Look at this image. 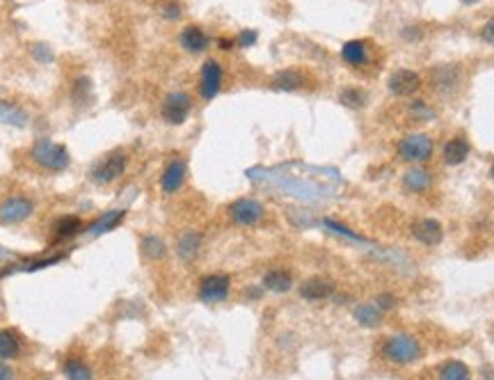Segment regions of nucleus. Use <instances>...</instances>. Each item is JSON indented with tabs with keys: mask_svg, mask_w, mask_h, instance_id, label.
I'll return each instance as SVG.
<instances>
[{
	"mask_svg": "<svg viewBox=\"0 0 494 380\" xmlns=\"http://www.w3.org/2000/svg\"><path fill=\"white\" fill-rule=\"evenodd\" d=\"M128 170V154L124 149H115V151H108L106 156L98 158L92 170H90V179L98 186H110L115 183L117 179H122Z\"/></svg>",
	"mask_w": 494,
	"mask_h": 380,
	"instance_id": "f257e3e1",
	"label": "nucleus"
},
{
	"mask_svg": "<svg viewBox=\"0 0 494 380\" xmlns=\"http://www.w3.org/2000/svg\"><path fill=\"white\" fill-rule=\"evenodd\" d=\"M30 154L39 168L48 172H64L71 165L69 149L60 143H53V140H37Z\"/></svg>",
	"mask_w": 494,
	"mask_h": 380,
	"instance_id": "f03ea898",
	"label": "nucleus"
},
{
	"mask_svg": "<svg viewBox=\"0 0 494 380\" xmlns=\"http://www.w3.org/2000/svg\"><path fill=\"white\" fill-rule=\"evenodd\" d=\"M382 355L393 364H412L421 360L423 349L412 334H391L382 344Z\"/></svg>",
	"mask_w": 494,
	"mask_h": 380,
	"instance_id": "7ed1b4c3",
	"label": "nucleus"
},
{
	"mask_svg": "<svg viewBox=\"0 0 494 380\" xmlns=\"http://www.w3.org/2000/svg\"><path fill=\"white\" fill-rule=\"evenodd\" d=\"M396 154L405 163H428L435 154V143L426 133H410L396 145Z\"/></svg>",
	"mask_w": 494,
	"mask_h": 380,
	"instance_id": "20e7f679",
	"label": "nucleus"
},
{
	"mask_svg": "<svg viewBox=\"0 0 494 380\" xmlns=\"http://www.w3.org/2000/svg\"><path fill=\"white\" fill-rule=\"evenodd\" d=\"M229 218L238 227H254L266 218V206L254 197H240L229 204Z\"/></svg>",
	"mask_w": 494,
	"mask_h": 380,
	"instance_id": "39448f33",
	"label": "nucleus"
},
{
	"mask_svg": "<svg viewBox=\"0 0 494 380\" xmlns=\"http://www.w3.org/2000/svg\"><path fill=\"white\" fill-rule=\"evenodd\" d=\"M190 111H192V99H190V94H185V92H172V94L165 96L163 108H160V117H163L168 124L179 126V124L185 122V119H188Z\"/></svg>",
	"mask_w": 494,
	"mask_h": 380,
	"instance_id": "423d86ee",
	"label": "nucleus"
},
{
	"mask_svg": "<svg viewBox=\"0 0 494 380\" xmlns=\"http://www.w3.org/2000/svg\"><path fill=\"white\" fill-rule=\"evenodd\" d=\"M35 211V202L24 197V195H12L0 202V222L3 225H19L28 220Z\"/></svg>",
	"mask_w": 494,
	"mask_h": 380,
	"instance_id": "0eeeda50",
	"label": "nucleus"
},
{
	"mask_svg": "<svg viewBox=\"0 0 494 380\" xmlns=\"http://www.w3.org/2000/svg\"><path fill=\"white\" fill-rule=\"evenodd\" d=\"M229 289H232V277L222 275V273H215V275H206L200 282V296L202 302H208V305H215V302H222L229 298Z\"/></svg>",
	"mask_w": 494,
	"mask_h": 380,
	"instance_id": "6e6552de",
	"label": "nucleus"
},
{
	"mask_svg": "<svg viewBox=\"0 0 494 380\" xmlns=\"http://www.w3.org/2000/svg\"><path fill=\"white\" fill-rule=\"evenodd\" d=\"M185 179H188V163L183 158H172L160 172V181H158L160 192L177 195L185 186Z\"/></svg>",
	"mask_w": 494,
	"mask_h": 380,
	"instance_id": "1a4fd4ad",
	"label": "nucleus"
},
{
	"mask_svg": "<svg viewBox=\"0 0 494 380\" xmlns=\"http://www.w3.org/2000/svg\"><path fill=\"white\" fill-rule=\"evenodd\" d=\"M421 73H416L412 69H396L387 81V88L393 96H401V99H408V96H414L416 92L421 90Z\"/></svg>",
	"mask_w": 494,
	"mask_h": 380,
	"instance_id": "9d476101",
	"label": "nucleus"
},
{
	"mask_svg": "<svg viewBox=\"0 0 494 380\" xmlns=\"http://www.w3.org/2000/svg\"><path fill=\"white\" fill-rule=\"evenodd\" d=\"M222 67H220L217 60H206L202 64V71H200V94L204 101H211L220 94L222 90Z\"/></svg>",
	"mask_w": 494,
	"mask_h": 380,
	"instance_id": "9b49d317",
	"label": "nucleus"
},
{
	"mask_svg": "<svg viewBox=\"0 0 494 380\" xmlns=\"http://www.w3.org/2000/svg\"><path fill=\"white\" fill-rule=\"evenodd\" d=\"M412 236L416 243H421L426 247H437L439 243L444 241V225L435 220V218H423V220H416L412 227Z\"/></svg>",
	"mask_w": 494,
	"mask_h": 380,
	"instance_id": "f8f14e48",
	"label": "nucleus"
},
{
	"mask_svg": "<svg viewBox=\"0 0 494 380\" xmlns=\"http://www.w3.org/2000/svg\"><path fill=\"white\" fill-rule=\"evenodd\" d=\"M334 293V282L332 279H325V277H312L302 282L300 287V296L309 302H318V300H325Z\"/></svg>",
	"mask_w": 494,
	"mask_h": 380,
	"instance_id": "ddd939ff",
	"label": "nucleus"
},
{
	"mask_svg": "<svg viewBox=\"0 0 494 380\" xmlns=\"http://www.w3.org/2000/svg\"><path fill=\"white\" fill-rule=\"evenodd\" d=\"M469 154H471V147L467 143V138H463V135L451 138L442 149V158H444L446 165H451V168L463 165V163L469 158Z\"/></svg>",
	"mask_w": 494,
	"mask_h": 380,
	"instance_id": "4468645a",
	"label": "nucleus"
},
{
	"mask_svg": "<svg viewBox=\"0 0 494 380\" xmlns=\"http://www.w3.org/2000/svg\"><path fill=\"white\" fill-rule=\"evenodd\" d=\"M179 44L188 53H204L208 48V44H211V39H208V35L200 26H188V28L181 30Z\"/></svg>",
	"mask_w": 494,
	"mask_h": 380,
	"instance_id": "2eb2a0df",
	"label": "nucleus"
},
{
	"mask_svg": "<svg viewBox=\"0 0 494 380\" xmlns=\"http://www.w3.org/2000/svg\"><path fill=\"white\" fill-rule=\"evenodd\" d=\"M341 60L350 67H364L369 62V41L364 39H350L341 46Z\"/></svg>",
	"mask_w": 494,
	"mask_h": 380,
	"instance_id": "dca6fc26",
	"label": "nucleus"
},
{
	"mask_svg": "<svg viewBox=\"0 0 494 380\" xmlns=\"http://www.w3.org/2000/svg\"><path fill=\"white\" fill-rule=\"evenodd\" d=\"M460 83V69L456 67V64H444V67H437L433 71V85L437 92H453L458 88Z\"/></svg>",
	"mask_w": 494,
	"mask_h": 380,
	"instance_id": "f3484780",
	"label": "nucleus"
},
{
	"mask_svg": "<svg viewBox=\"0 0 494 380\" xmlns=\"http://www.w3.org/2000/svg\"><path fill=\"white\" fill-rule=\"evenodd\" d=\"M431 186H433V175H431L428 170L414 168V170H410V172H405V177H403V188L408 190V192L419 195V192H426Z\"/></svg>",
	"mask_w": 494,
	"mask_h": 380,
	"instance_id": "a211bd4d",
	"label": "nucleus"
},
{
	"mask_svg": "<svg viewBox=\"0 0 494 380\" xmlns=\"http://www.w3.org/2000/svg\"><path fill=\"white\" fill-rule=\"evenodd\" d=\"M263 287L272 293H287L293 287V277L289 270L284 268H272L263 275Z\"/></svg>",
	"mask_w": 494,
	"mask_h": 380,
	"instance_id": "6ab92c4d",
	"label": "nucleus"
},
{
	"mask_svg": "<svg viewBox=\"0 0 494 380\" xmlns=\"http://www.w3.org/2000/svg\"><path fill=\"white\" fill-rule=\"evenodd\" d=\"M272 85L277 90H284V92H293L304 85V73L298 71V69H282L272 76Z\"/></svg>",
	"mask_w": 494,
	"mask_h": 380,
	"instance_id": "aec40b11",
	"label": "nucleus"
},
{
	"mask_svg": "<svg viewBox=\"0 0 494 380\" xmlns=\"http://www.w3.org/2000/svg\"><path fill=\"white\" fill-rule=\"evenodd\" d=\"M21 355V339L14 330H0V357L3 360H16Z\"/></svg>",
	"mask_w": 494,
	"mask_h": 380,
	"instance_id": "412c9836",
	"label": "nucleus"
},
{
	"mask_svg": "<svg viewBox=\"0 0 494 380\" xmlns=\"http://www.w3.org/2000/svg\"><path fill=\"white\" fill-rule=\"evenodd\" d=\"M200 245H202V234L197 232H185L181 234L179 243H177V252L181 259H185V262H190V259L200 252Z\"/></svg>",
	"mask_w": 494,
	"mask_h": 380,
	"instance_id": "4be33fe9",
	"label": "nucleus"
},
{
	"mask_svg": "<svg viewBox=\"0 0 494 380\" xmlns=\"http://www.w3.org/2000/svg\"><path fill=\"white\" fill-rule=\"evenodd\" d=\"M439 380H471V371L465 362L448 360L439 366Z\"/></svg>",
	"mask_w": 494,
	"mask_h": 380,
	"instance_id": "5701e85b",
	"label": "nucleus"
},
{
	"mask_svg": "<svg viewBox=\"0 0 494 380\" xmlns=\"http://www.w3.org/2000/svg\"><path fill=\"white\" fill-rule=\"evenodd\" d=\"M85 230V222L78 215H62V218L55 222V236L58 238H71L76 234H81Z\"/></svg>",
	"mask_w": 494,
	"mask_h": 380,
	"instance_id": "b1692460",
	"label": "nucleus"
},
{
	"mask_svg": "<svg viewBox=\"0 0 494 380\" xmlns=\"http://www.w3.org/2000/svg\"><path fill=\"white\" fill-rule=\"evenodd\" d=\"M355 319L357 323L366 325V328H376V325L382 323V309L373 302V305H359L355 309Z\"/></svg>",
	"mask_w": 494,
	"mask_h": 380,
	"instance_id": "393cba45",
	"label": "nucleus"
},
{
	"mask_svg": "<svg viewBox=\"0 0 494 380\" xmlns=\"http://www.w3.org/2000/svg\"><path fill=\"white\" fill-rule=\"evenodd\" d=\"M0 122L12 124V126H26L28 117H26V113L21 111V108H16L14 103L0 101Z\"/></svg>",
	"mask_w": 494,
	"mask_h": 380,
	"instance_id": "a878e982",
	"label": "nucleus"
},
{
	"mask_svg": "<svg viewBox=\"0 0 494 380\" xmlns=\"http://www.w3.org/2000/svg\"><path fill=\"white\" fill-rule=\"evenodd\" d=\"M64 376L69 380H92V369L83 360H78V357H69L64 362Z\"/></svg>",
	"mask_w": 494,
	"mask_h": 380,
	"instance_id": "bb28decb",
	"label": "nucleus"
},
{
	"mask_svg": "<svg viewBox=\"0 0 494 380\" xmlns=\"http://www.w3.org/2000/svg\"><path fill=\"white\" fill-rule=\"evenodd\" d=\"M126 218V211H108L101 220H96L92 225V234H103V232H110L115 230V227H119V222H122Z\"/></svg>",
	"mask_w": 494,
	"mask_h": 380,
	"instance_id": "cd10ccee",
	"label": "nucleus"
},
{
	"mask_svg": "<svg viewBox=\"0 0 494 380\" xmlns=\"http://www.w3.org/2000/svg\"><path fill=\"white\" fill-rule=\"evenodd\" d=\"M339 101L348 108H353V111H357V108L366 103V94L357 88H346V90H341V94H339Z\"/></svg>",
	"mask_w": 494,
	"mask_h": 380,
	"instance_id": "c85d7f7f",
	"label": "nucleus"
},
{
	"mask_svg": "<svg viewBox=\"0 0 494 380\" xmlns=\"http://www.w3.org/2000/svg\"><path fill=\"white\" fill-rule=\"evenodd\" d=\"M142 252L149 259H160L165 255V243L158 236H145L142 238Z\"/></svg>",
	"mask_w": 494,
	"mask_h": 380,
	"instance_id": "c756f323",
	"label": "nucleus"
},
{
	"mask_svg": "<svg viewBox=\"0 0 494 380\" xmlns=\"http://www.w3.org/2000/svg\"><path fill=\"white\" fill-rule=\"evenodd\" d=\"M376 305H378L382 312H389V309L396 307V298H393L391 293H380L378 300H376Z\"/></svg>",
	"mask_w": 494,
	"mask_h": 380,
	"instance_id": "7c9ffc66",
	"label": "nucleus"
},
{
	"mask_svg": "<svg viewBox=\"0 0 494 380\" xmlns=\"http://www.w3.org/2000/svg\"><path fill=\"white\" fill-rule=\"evenodd\" d=\"M412 113H414V119H433V115H435L431 108H428L426 103H421V101H416L412 106Z\"/></svg>",
	"mask_w": 494,
	"mask_h": 380,
	"instance_id": "2f4dec72",
	"label": "nucleus"
},
{
	"mask_svg": "<svg viewBox=\"0 0 494 380\" xmlns=\"http://www.w3.org/2000/svg\"><path fill=\"white\" fill-rule=\"evenodd\" d=\"M257 41V32H252V30H243L238 35V39H236V44L238 46H252Z\"/></svg>",
	"mask_w": 494,
	"mask_h": 380,
	"instance_id": "473e14b6",
	"label": "nucleus"
},
{
	"mask_svg": "<svg viewBox=\"0 0 494 380\" xmlns=\"http://www.w3.org/2000/svg\"><path fill=\"white\" fill-rule=\"evenodd\" d=\"M163 14L168 16V19H179L181 16V7L177 3H168L163 7Z\"/></svg>",
	"mask_w": 494,
	"mask_h": 380,
	"instance_id": "72a5a7b5",
	"label": "nucleus"
},
{
	"mask_svg": "<svg viewBox=\"0 0 494 380\" xmlns=\"http://www.w3.org/2000/svg\"><path fill=\"white\" fill-rule=\"evenodd\" d=\"M483 39H485L488 44H492V46H494V16L488 21L485 28H483Z\"/></svg>",
	"mask_w": 494,
	"mask_h": 380,
	"instance_id": "f704fd0d",
	"label": "nucleus"
},
{
	"mask_svg": "<svg viewBox=\"0 0 494 380\" xmlns=\"http://www.w3.org/2000/svg\"><path fill=\"white\" fill-rule=\"evenodd\" d=\"M0 380H14L12 369L5 366V364H0Z\"/></svg>",
	"mask_w": 494,
	"mask_h": 380,
	"instance_id": "c9c22d12",
	"label": "nucleus"
},
{
	"mask_svg": "<svg viewBox=\"0 0 494 380\" xmlns=\"http://www.w3.org/2000/svg\"><path fill=\"white\" fill-rule=\"evenodd\" d=\"M490 177H492V181H494V163H492V168H490Z\"/></svg>",
	"mask_w": 494,
	"mask_h": 380,
	"instance_id": "e433bc0d",
	"label": "nucleus"
}]
</instances>
